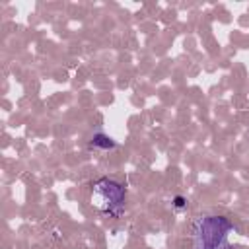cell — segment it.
<instances>
[{
	"instance_id": "6da1fadb",
	"label": "cell",
	"mask_w": 249,
	"mask_h": 249,
	"mask_svg": "<svg viewBox=\"0 0 249 249\" xmlns=\"http://www.w3.org/2000/svg\"><path fill=\"white\" fill-rule=\"evenodd\" d=\"M233 224L226 216L202 214L193 222V249H228Z\"/></svg>"
},
{
	"instance_id": "7a4b0ae2",
	"label": "cell",
	"mask_w": 249,
	"mask_h": 249,
	"mask_svg": "<svg viewBox=\"0 0 249 249\" xmlns=\"http://www.w3.org/2000/svg\"><path fill=\"white\" fill-rule=\"evenodd\" d=\"M91 204L101 212L119 218L124 212V187L109 177H101L91 185Z\"/></svg>"
},
{
	"instance_id": "3957f363",
	"label": "cell",
	"mask_w": 249,
	"mask_h": 249,
	"mask_svg": "<svg viewBox=\"0 0 249 249\" xmlns=\"http://www.w3.org/2000/svg\"><path fill=\"white\" fill-rule=\"evenodd\" d=\"M89 146H91V148H97V150H109V148H115L117 142H115L111 136H107V134H103V132H97V134H93Z\"/></svg>"
},
{
	"instance_id": "277c9868",
	"label": "cell",
	"mask_w": 249,
	"mask_h": 249,
	"mask_svg": "<svg viewBox=\"0 0 249 249\" xmlns=\"http://www.w3.org/2000/svg\"><path fill=\"white\" fill-rule=\"evenodd\" d=\"M185 206V198L183 196H175V208H183Z\"/></svg>"
}]
</instances>
